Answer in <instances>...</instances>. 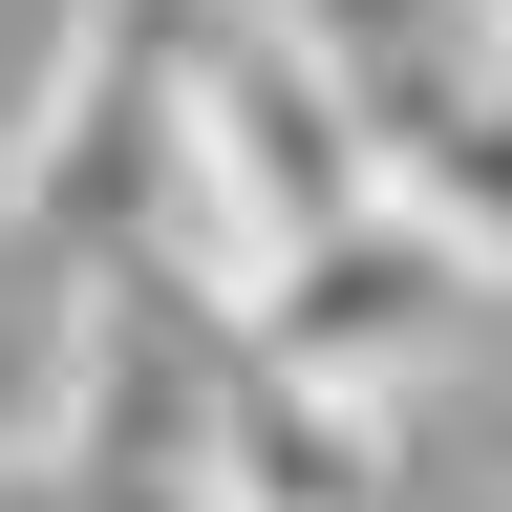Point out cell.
I'll return each instance as SVG.
<instances>
[{
  "instance_id": "cell-1",
  "label": "cell",
  "mask_w": 512,
  "mask_h": 512,
  "mask_svg": "<svg viewBox=\"0 0 512 512\" xmlns=\"http://www.w3.org/2000/svg\"><path fill=\"white\" fill-rule=\"evenodd\" d=\"M192 0H86L43 43V86L0 107V256L22 278H107V256H171L192 299H256V256L192 171V86H171Z\"/></svg>"
},
{
  "instance_id": "cell-2",
  "label": "cell",
  "mask_w": 512,
  "mask_h": 512,
  "mask_svg": "<svg viewBox=\"0 0 512 512\" xmlns=\"http://www.w3.org/2000/svg\"><path fill=\"white\" fill-rule=\"evenodd\" d=\"M171 86H192V171H214V214H235V256H256V278L384 214L363 107L299 64V22H278V0H192V22H171Z\"/></svg>"
},
{
  "instance_id": "cell-3",
  "label": "cell",
  "mask_w": 512,
  "mask_h": 512,
  "mask_svg": "<svg viewBox=\"0 0 512 512\" xmlns=\"http://www.w3.org/2000/svg\"><path fill=\"white\" fill-rule=\"evenodd\" d=\"M470 299H491V278L384 192L363 235H320V256H278V278L235 299V342H278V363H320V384H363V406H406V384L470 342Z\"/></svg>"
},
{
  "instance_id": "cell-4",
  "label": "cell",
  "mask_w": 512,
  "mask_h": 512,
  "mask_svg": "<svg viewBox=\"0 0 512 512\" xmlns=\"http://www.w3.org/2000/svg\"><path fill=\"white\" fill-rule=\"evenodd\" d=\"M214 512H406V406L235 342L214 363Z\"/></svg>"
},
{
  "instance_id": "cell-5",
  "label": "cell",
  "mask_w": 512,
  "mask_h": 512,
  "mask_svg": "<svg viewBox=\"0 0 512 512\" xmlns=\"http://www.w3.org/2000/svg\"><path fill=\"white\" fill-rule=\"evenodd\" d=\"M0 512H86V491H64V470H43V448H0Z\"/></svg>"
},
{
  "instance_id": "cell-6",
  "label": "cell",
  "mask_w": 512,
  "mask_h": 512,
  "mask_svg": "<svg viewBox=\"0 0 512 512\" xmlns=\"http://www.w3.org/2000/svg\"><path fill=\"white\" fill-rule=\"evenodd\" d=\"M470 22H491V43H512V0H470Z\"/></svg>"
},
{
  "instance_id": "cell-7",
  "label": "cell",
  "mask_w": 512,
  "mask_h": 512,
  "mask_svg": "<svg viewBox=\"0 0 512 512\" xmlns=\"http://www.w3.org/2000/svg\"><path fill=\"white\" fill-rule=\"evenodd\" d=\"M491 512H512V491H491Z\"/></svg>"
}]
</instances>
